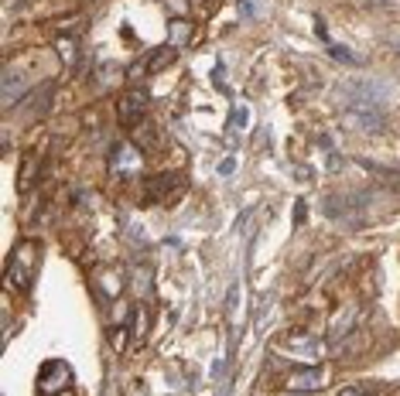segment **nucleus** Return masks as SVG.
<instances>
[{
    "instance_id": "f03ea898",
    "label": "nucleus",
    "mask_w": 400,
    "mask_h": 396,
    "mask_svg": "<svg viewBox=\"0 0 400 396\" xmlns=\"http://www.w3.org/2000/svg\"><path fill=\"white\" fill-rule=\"evenodd\" d=\"M69 383H72V369L62 359L45 362L41 373H38V390L41 393H62V390H69Z\"/></svg>"
},
{
    "instance_id": "2eb2a0df",
    "label": "nucleus",
    "mask_w": 400,
    "mask_h": 396,
    "mask_svg": "<svg viewBox=\"0 0 400 396\" xmlns=\"http://www.w3.org/2000/svg\"><path fill=\"white\" fill-rule=\"evenodd\" d=\"M233 168H236V164H233V157H226V161L219 164V175H222V178H229V175H233Z\"/></svg>"
},
{
    "instance_id": "1a4fd4ad",
    "label": "nucleus",
    "mask_w": 400,
    "mask_h": 396,
    "mask_svg": "<svg viewBox=\"0 0 400 396\" xmlns=\"http://www.w3.org/2000/svg\"><path fill=\"white\" fill-rule=\"evenodd\" d=\"M168 34H171V45H189L192 41V24L182 21V17H171L168 21Z\"/></svg>"
},
{
    "instance_id": "9d476101",
    "label": "nucleus",
    "mask_w": 400,
    "mask_h": 396,
    "mask_svg": "<svg viewBox=\"0 0 400 396\" xmlns=\"http://www.w3.org/2000/svg\"><path fill=\"white\" fill-rule=\"evenodd\" d=\"M250 126V109L246 106H236L233 109V120H229V133H240V130H246Z\"/></svg>"
},
{
    "instance_id": "f8f14e48",
    "label": "nucleus",
    "mask_w": 400,
    "mask_h": 396,
    "mask_svg": "<svg viewBox=\"0 0 400 396\" xmlns=\"http://www.w3.org/2000/svg\"><path fill=\"white\" fill-rule=\"evenodd\" d=\"M332 58H339V62H346V65L356 62V55H352L349 48H342V45H332Z\"/></svg>"
},
{
    "instance_id": "4468645a",
    "label": "nucleus",
    "mask_w": 400,
    "mask_h": 396,
    "mask_svg": "<svg viewBox=\"0 0 400 396\" xmlns=\"http://www.w3.org/2000/svg\"><path fill=\"white\" fill-rule=\"evenodd\" d=\"M240 14L243 17H257L260 10H257V0H240Z\"/></svg>"
},
{
    "instance_id": "423d86ee",
    "label": "nucleus",
    "mask_w": 400,
    "mask_h": 396,
    "mask_svg": "<svg viewBox=\"0 0 400 396\" xmlns=\"http://www.w3.org/2000/svg\"><path fill=\"white\" fill-rule=\"evenodd\" d=\"M182 185H185V178H182V175H175V171H168V175H154V178H147V182H144V198H147V201L168 198L171 192H178Z\"/></svg>"
},
{
    "instance_id": "f257e3e1",
    "label": "nucleus",
    "mask_w": 400,
    "mask_h": 396,
    "mask_svg": "<svg viewBox=\"0 0 400 396\" xmlns=\"http://www.w3.org/2000/svg\"><path fill=\"white\" fill-rule=\"evenodd\" d=\"M38 263H41L38 243H34V239H24V243L10 253V260H7V284H10L14 291H28L31 280H34V274H38Z\"/></svg>"
},
{
    "instance_id": "ddd939ff",
    "label": "nucleus",
    "mask_w": 400,
    "mask_h": 396,
    "mask_svg": "<svg viewBox=\"0 0 400 396\" xmlns=\"http://www.w3.org/2000/svg\"><path fill=\"white\" fill-rule=\"evenodd\" d=\"M137 287H140V291L151 287V270H147V267H137Z\"/></svg>"
},
{
    "instance_id": "f3484780",
    "label": "nucleus",
    "mask_w": 400,
    "mask_h": 396,
    "mask_svg": "<svg viewBox=\"0 0 400 396\" xmlns=\"http://www.w3.org/2000/svg\"><path fill=\"white\" fill-rule=\"evenodd\" d=\"M304 215H308V208H304V201H298V205H295V222H304Z\"/></svg>"
},
{
    "instance_id": "9b49d317",
    "label": "nucleus",
    "mask_w": 400,
    "mask_h": 396,
    "mask_svg": "<svg viewBox=\"0 0 400 396\" xmlns=\"http://www.w3.org/2000/svg\"><path fill=\"white\" fill-rule=\"evenodd\" d=\"M291 349H295V352H304V355H315V352H318V342L308 338V335H298V338H291Z\"/></svg>"
},
{
    "instance_id": "0eeeda50",
    "label": "nucleus",
    "mask_w": 400,
    "mask_h": 396,
    "mask_svg": "<svg viewBox=\"0 0 400 396\" xmlns=\"http://www.w3.org/2000/svg\"><path fill=\"white\" fill-rule=\"evenodd\" d=\"M24 93H28V79H24V72H17V69L7 65V72H3V106L10 109Z\"/></svg>"
},
{
    "instance_id": "6e6552de",
    "label": "nucleus",
    "mask_w": 400,
    "mask_h": 396,
    "mask_svg": "<svg viewBox=\"0 0 400 396\" xmlns=\"http://www.w3.org/2000/svg\"><path fill=\"white\" fill-rule=\"evenodd\" d=\"M171 58H175V52H171V48H154V52H147V55H144L140 62H144V72L151 76V72L165 69V65H168Z\"/></svg>"
},
{
    "instance_id": "20e7f679",
    "label": "nucleus",
    "mask_w": 400,
    "mask_h": 396,
    "mask_svg": "<svg viewBox=\"0 0 400 396\" xmlns=\"http://www.w3.org/2000/svg\"><path fill=\"white\" fill-rule=\"evenodd\" d=\"M325 383H328V373L322 366H308L288 380V390L291 393H318V390H325Z\"/></svg>"
},
{
    "instance_id": "39448f33",
    "label": "nucleus",
    "mask_w": 400,
    "mask_h": 396,
    "mask_svg": "<svg viewBox=\"0 0 400 396\" xmlns=\"http://www.w3.org/2000/svg\"><path fill=\"white\" fill-rule=\"evenodd\" d=\"M116 113H120L123 123H140L147 116V96L140 89H127L120 96V102H116Z\"/></svg>"
},
{
    "instance_id": "dca6fc26",
    "label": "nucleus",
    "mask_w": 400,
    "mask_h": 396,
    "mask_svg": "<svg viewBox=\"0 0 400 396\" xmlns=\"http://www.w3.org/2000/svg\"><path fill=\"white\" fill-rule=\"evenodd\" d=\"M109 335H113V349H123V335H127V331H123V328H113Z\"/></svg>"
},
{
    "instance_id": "7ed1b4c3",
    "label": "nucleus",
    "mask_w": 400,
    "mask_h": 396,
    "mask_svg": "<svg viewBox=\"0 0 400 396\" xmlns=\"http://www.w3.org/2000/svg\"><path fill=\"white\" fill-rule=\"evenodd\" d=\"M140 164H144V157H140V151L134 147V144H116L113 151H109V171L116 175V178H123V175H134V171H140Z\"/></svg>"
}]
</instances>
